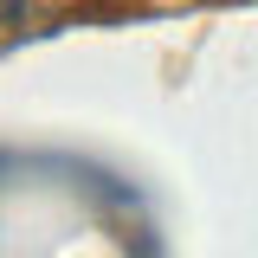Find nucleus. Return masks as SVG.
Masks as SVG:
<instances>
[{
  "instance_id": "f257e3e1",
  "label": "nucleus",
  "mask_w": 258,
  "mask_h": 258,
  "mask_svg": "<svg viewBox=\"0 0 258 258\" xmlns=\"http://www.w3.org/2000/svg\"><path fill=\"white\" fill-rule=\"evenodd\" d=\"M64 0H0V39H13V32H32L45 26L52 13H58Z\"/></svg>"
}]
</instances>
